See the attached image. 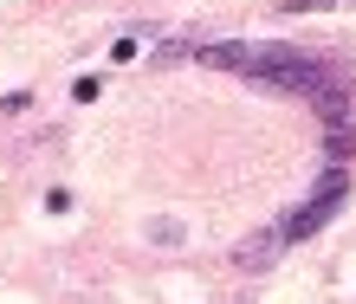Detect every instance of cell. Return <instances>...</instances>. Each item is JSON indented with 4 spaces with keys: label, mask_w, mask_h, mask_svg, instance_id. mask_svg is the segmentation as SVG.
Returning <instances> with one entry per match:
<instances>
[{
    "label": "cell",
    "mask_w": 356,
    "mask_h": 304,
    "mask_svg": "<svg viewBox=\"0 0 356 304\" xmlns=\"http://www.w3.org/2000/svg\"><path fill=\"white\" fill-rule=\"evenodd\" d=\"M324 155H330V169H343V162L356 155V143H350V130H330V143H324Z\"/></svg>",
    "instance_id": "obj_5"
},
{
    "label": "cell",
    "mask_w": 356,
    "mask_h": 304,
    "mask_svg": "<svg viewBox=\"0 0 356 304\" xmlns=\"http://www.w3.org/2000/svg\"><path fill=\"white\" fill-rule=\"evenodd\" d=\"M343 201H350V175H343V169H330L318 188L305 194V208H298V214H285L272 233H279L285 246H298V239H311L318 227H330V220H337V208H343Z\"/></svg>",
    "instance_id": "obj_2"
},
{
    "label": "cell",
    "mask_w": 356,
    "mask_h": 304,
    "mask_svg": "<svg viewBox=\"0 0 356 304\" xmlns=\"http://www.w3.org/2000/svg\"><path fill=\"white\" fill-rule=\"evenodd\" d=\"M240 78H253V85H266V91H305V97L337 91L318 58H305V52H291V46H246Z\"/></svg>",
    "instance_id": "obj_1"
},
{
    "label": "cell",
    "mask_w": 356,
    "mask_h": 304,
    "mask_svg": "<svg viewBox=\"0 0 356 304\" xmlns=\"http://www.w3.org/2000/svg\"><path fill=\"white\" fill-rule=\"evenodd\" d=\"M188 52H195V46H188V39H169V46L156 52V65H175V58H188Z\"/></svg>",
    "instance_id": "obj_7"
},
{
    "label": "cell",
    "mask_w": 356,
    "mask_h": 304,
    "mask_svg": "<svg viewBox=\"0 0 356 304\" xmlns=\"http://www.w3.org/2000/svg\"><path fill=\"white\" fill-rule=\"evenodd\" d=\"M26 97H33V91H0V110H7V117H13V110H26Z\"/></svg>",
    "instance_id": "obj_9"
},
{
    "label": "cell",
    "mask_w": 356,
    "mask_h": 304,
    "mask_svg": "<svg viewBox=\"0 0 356 304\" xmlns=\"http://www.w3.org/2000/svg\"><path fill=\"white\" fill-rule=\"evenodd\" d=\"M324 7H337V0H285V13H324Z\"/></svg>",
    "instance_id": "obj_8"
},
{
    "label": "cell",
    "mask_w": 356,
    "mask_h": 304,
    "mask_svg": "<svg viewBox=\"0 0 356 304\" xmlns=\"http://www.w3.org/2000/svg\"><path fill=\"white\" fill-rule=\"evenodd\" d=\"M149 239L156 246H181V220H149Z\"/></svg>",
    "instance_id": "obj_6"
},
{
    "label": "cell",
    "mask_w": 356,
    "mask_h": 304,
    "mask_svg": "<svg viewBox=\"0 0 356 304\" xmlns=\"http://www.w3.org/2000/svg\"><path fill=\"white\" fill-rule=\"evenodd\" d=\"M143 39H149V26H136V33H123V39H111V58H117V65H130V58L143 52Z\"/></svg>",
    "instance_id": "obj_4"
},
{
    "label": "cell",
    "mask_w": 356,
    "mask_h": 304,
    "mask_svg": "<svg viewBox=\"0 0 356 304\" xmlns=\"http://www.w3.org/2000/svg\"><path fill=\"white\" fill-rule=\"evenodd\" d=\"M279 246H285L279 233H253V239H240V246H234V266L240 272H266L272 259H279Z\"/></svg>",
    "instance_id": "obj_3"
}]
</instances>
